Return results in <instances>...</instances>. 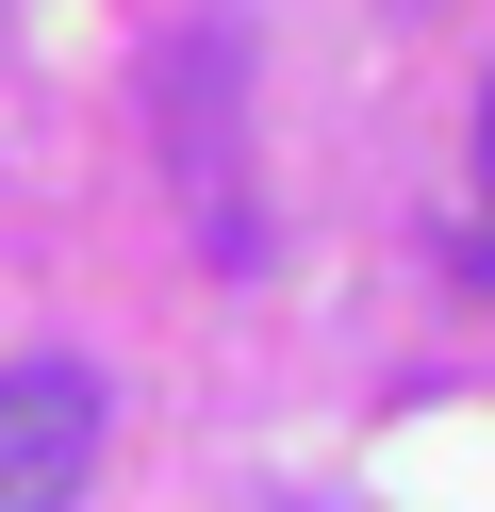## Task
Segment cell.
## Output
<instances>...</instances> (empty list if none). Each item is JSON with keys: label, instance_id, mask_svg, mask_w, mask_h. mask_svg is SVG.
Returning a JSON list of instances; mask_svg holds the SVG:
<instances>
[{"label": "cell", "instance_id": "6da1fadb", "mask_svg": "<svg viewBox=\"0 0 495 512\" xmlns=\"http://www.w3.org/2000/svg\"><path fill=\"white\" fill-rule=\"evenodd\" d=\"M99 479V380L83 364H0V512H66Z\"/></svg>", "mask_w": 495, "mask_h": 512}, {"label": "cell", "instance_id": "7a4b0ae2", "mask_svg": "<svg viewBox=\"0 0 495 512\" xmlns=\"http://www.w3.org/2000/svg\"><path fill=\"white\" fill-rule=\"evenodd\" d=\"M479 182H495V83H479Z\"/></svg>", "mask_w": 495, "mask_h": 512}, {"label": "cell", "instance_id": "3957f363", "mask_svg": "<svg viewBox=\"0 0 495 512\" xmlns=\"http://www.w3.org/2000/svg\"><path fill=\"white\" fill-rule=\"evenodd\" d=\"M462 281H495V248H479V265H462Z\"/></svg>", "mask_w": 495, "mask_h": 512}]
</instances>
